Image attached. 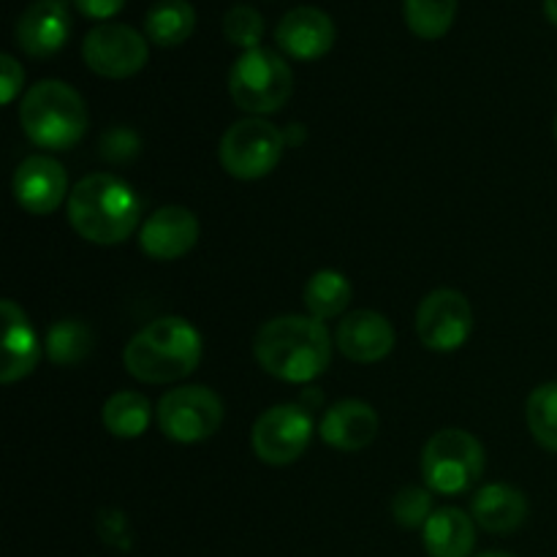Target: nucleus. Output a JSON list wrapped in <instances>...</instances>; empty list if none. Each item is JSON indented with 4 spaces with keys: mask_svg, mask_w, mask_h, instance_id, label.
Listing matches in <instances>:
<instances>
[{
    "mask_svg": "<svg viewBox=\"0 0 557 557\" xmlns=\"http://www.w3.org/2000/svg\"><path fill=\"white\" fill-rule=\"evenodd\" d=\"M196 30V11L188 0H158L145 16L147 41L158 47H180Z\"/></svg>",
    "mask_w": 557,
    "mask_h": 557,
    "instance_id": "obj_21",
    "label": "nucleus"
},
{
    "mask_svg": "<svg viewBox=\"0 0 557 557\" xmlns=\"http://www.w3.org/2000/svg\"><path fill=\"white\" fill-rule=\"evenodd\" d=\"M392 517L397 520V525L411 528V531L413 528H424L433 517V498L422 487L400 490L392 500Z\"/></svg>",
    "mask_w": 557,
    "mask_h": 557,
    "instance_id": "obj_28",
    "label": "nucleus"
},
{
    "mask_svg": "<svg viewBox=\"0 0 557 557\" xmlns=\"http://www.w3.org/2000/svg\"><path fill=\"white\" fill-rule=\"evenodd\" d=\"M253 351L270 375L308 384L330 368L332 341L326 326L310 315H277L261 326Z\"/></svg>",
    "mask_w": 557,
    "mask_h": 557,
    "instance_id": "obj_1",
    "label": "nucleus"
},
{
    "mask_svg": "<svg viewBox=\"0 0 557 557\" xmlns=\"http://www.w3.org/2000/svg\"><path fill=\"white\" fill-rule=\"evenodd\" d=\"M544 14L557 27V0H544Z\"/></svg>",
    "mask_w": 557,
    "mask_h": 557,
    "instance_id": "obj_32",
    "label": "nucleus"
},
{
    "mask_svg": "<svg viewBox=\"0 0 557 557\" xmlns=\"http://www.w3.org/2000/svg\"><path fill=\"white\" fill-rule=\"evenodd\" d=\"M555 131H557V128H555Z\"/></svg>",
    "mask_w": 557,
    "mask_h": 557,
    "instance_id": "obj_34",
    "label": "nucleus"
},
{
    "mask_svg": "<svg viewBox=\"0 0 557 557\" xmlns=\"http://www.w3.org/2000/svg\"><path fill=\"white\" fill-rule=\"evenodd\" d=\"M471 517L482 531L511 533L525 522L528 498L511 484H487L473 495Z\"/></svg>",
    "mask_w": 557,
    "mask_h": 557,
    "instance_id": "obj_19",
    "label": "nucleus"
},
{
    "mask_svg": "<svg viewBox=\"0 0 557 557\" xmlns=\"http://www.w3.org/2000/svg\"><path fill=\"white\" fill-rule=\"evenodd\" d=\"M156 419L169 441L199 444L223 424V400L207 386H180L161 397Z\"/></svg>",
    "mask_w": 557,
    "mask_h": 557,
    "instance_id": "obj_8",
    "label": "nucleus"
},
{
    "mask_svg": "<svg viewBox=\"0 0 557 557\" xmlns=\"http://www.w3.org/2000/svg\"><path fill=\"white\" fill-rule=\"evenodd\" d=\"M223 36L234 44V47L248 49L259 47L261 36H264V16L248 3H237L226 11L223 16Z\"/></svg>",
    "mask_w": 557,
    "mask_h": 557,
    "instance_id": "obj_27",
    "label": "nucleus"
},
{
    "mask_svg": "<svg viewBox=\"0 0 557 557\" xmlns=\"http://www.w3.org/2000/svg\"><path fill=\"white\" fill-rule=\"evenodd\" d=\"M3 368H0V381L14 384V381L27 379L36 370L41 359V346H38L36 330L25 310L14 299H3Z\"/></svg>",
    "mask_w": 557,
    "mask_h": 557,
    "instance_id": "obj_18",
    "label": "nucleus"
},
{
    "mask_svg": "<svg viewBox=\"0 0 557 557\" xmlns=\"http://www.w3.org/2000/svg\"><path fill=\"white\" fill-rule=\"evenodd\" d=\"M147 54H150L147 36L120 22L96 25L82 44L87 69L103 79H128L139 74L147 63Z\"/></svg>",
    "mask_w": 557,
    "mask_h": 557,
    "instance_id": "obj_9",
    "label": "nucleus"
},
{
    "mask_svg": "<svg viewBox=\"0 0 557 557\" xmlns=\"http://www.w3.org/2000/svg\"><path fill=\"white\" fill-rule=\"evenodd\" d=\"M123 362L141 384H174L199 368L201 335L180 315H163L131 337Z\"/></svg>",
    "mask_w": 557,
    "mask_h": 557,
    "instance_id": "obj_3",
    "label": "nucleus"
},
{
    "mask_svg": "<svg viewBox=\"0 0 557 557\" xmlns=\"http://www.w3.org/2000/svg\"><path fill=\"white\" fill-rule=\"evenodd\" d=\"M484 473V449L466 430H441L422 451V476L433 493L460 495Z\"/></svg>",
    "mask_w": 557,
    "mask_h": 557,
    "instance_id": "obj_6",
    "label": "nucleus"
},
{
    "mask_svg": "<svg viewBox=\"0 0 557 557\" xmlns=\"http://www.w3.org/2000/svg\"><path fill=\"white\" fill-rule=\"evenodd\" d=\"M20 123L27 139L41 150H71L90 125L87 103L60 79H44L22 96Z\"/></svg>",
    "mask_w": 557,
    "mask_h": 557,
    "instance_id": "obj_4",
    "label": "nucleus"
},
{
    "mask_svg": "<svg viewBox=\"0 0 557 557\" xmlns=\"http://www.w3.org/2000/svg\"><path fill=\"white\" fill-rule=\"evenodd\" d=\"M275 41L288 58L294 60H319L335 44V22L326 11L315 5H297L275 27Z\"/></svg>",
    "mask_w": 557,
    "mask_h": 557,
    "instance_id": "obj_15",
    "label": "nucleus"
},
{
    "mask_svg": "<svg viewBox=\"0 0 557 557\" xmlns=\"http://www.w3.org/2000/svg\"><path fill=\"white\" fill-rule=\"evenodd\" d=\"M76 9L90 20H109L125 5V0H74Z\"/></svg>",
    "mask_w": 557,
    "mask_h": 557,
    "instance_id": "obj_31",
    "label": "nucleus"
},
{
    "mask_svg": "<svg viewBox=\"0 0 557 557\" xmlns=\"http://www.w3.org/2000/svg\"><path fill=\"white\" fill-rule=\"evenodd\" d=\"M476 544V522L462 509H435L424 525V549L430 557H471Z\"/></svg>",
    "mask_w": 557,
    "mask_h": 557,
    "instance_id": "obj_20",
    "label": "nucleus"
},
{
    "mask_svg": "<svg viewBox=\"0 0 557 557\" xmlns=\"http://www.w3.org/2000/svg\"><path fill=\"white\" fill-rule=\"evenodd\" d=\"M525 419L539 446L557 455V381H549V384L536 386L531 392L525 406Z\"/></svg>",
    "mask_w": 557,
    "mask_h": 557,
    "instance_id": "obj_26",
    "label": "nucleus"
},
{
    "mask_svg": "<svg viewBox=\"0 0 557 557\" xmlns=\"http://www.w3.org/2000/svg\"><path fill=\"white\" fill-rule=\"evenodd\" d=\"M313 438V419L308 408L294 406H272L270 411L261 413L250 433L256 457L267 466H288L299 460Z\"/></svg>",
    "mask_w": 557,
    "mask_h": 557,
    "instance_id": "obj_10",
    "label": "nucleus"
},
{
    "mask_svg": "<svg viewBox=\"0 0 557 557\" xmlns=\"http://www.w3.org/2000/svg\"><path fill=\"white\" fill-rule=\"evenodd\" d=\"M337 348L357 364L381 362L395 348V330L375 310H354L337 326Z\"/></svg>",
    "mask_w": 557,
    "mask_h": 557,
    "instance_id": "obj_16",
    "label": "nucleus"
},
{
    "mask_svg": "<svg viewBox=\"0 0 557 557\" xmlns=\"http://www.w3.org/2000/svg\"><path fill=\"white\" fill-rule=\"evenodd\" d=\"M479 557H511V555H504V553H484V555H479Z\"/></svg>",
    "mask_w": 557,
    "mask_h": 557,
    "instance_id": "obj_33",
    "label": "nucleus"
},
{
    "mask_svg": "<svg viewBox=\"0 0 557 557\" xmlns=\"http://www.w3.org/2000/svg\"><path fill=\"white\" fill-rule=\"evenodd\" d=\"M228 92L239 109L261 117L286 107L294 92V74L281 54L256 47L234 60Z\"/></svg>",
    "mask_w": 557,
    "mask_h": 557,
    "instance_id": "obj_5",
    "label": "nucleus"
},
{
    "mask_svg": "<svg viewBox=\"0 0 557 557\" xmlns=\"http://www.w3.org/2000/svg\"><path fill=\"white\" fill-rule=\"evenodd\" d=\"M69 194V174L63 163L49 156H30L16 166L14 199L30 215H49Z\"/></svg>",
    "mask_w": 557,
    "mask_h": 557,
    "instance_id": "obj_12",
    "label": "nucleus"
},
{
    "mask_svg": "<svg viewBox=\"0 0 557 557\" xmlns=\"http://www.w3.org/2000/svg\"><path fill=\"white\" fill-rule=\"evenodd\" d=\"M141 201L128 183L114 174H90L69 194V221L82 239L117 245L139 226Z\"/></svg>",
    "mask_w": 557,
    "mask_h": 557,
    "instance_id": "obj_2",
    "label": "nucleus"
},
{
    "mask_svg": "<svg viewBox=\"0 0 557 557\" xmlns=\"http://www.w3.org/2000/svg\"><path fill=\"white\" fill-rule=\"evenodd\" d=\"M101 419L114 438H139L150 428L152 406L139 392H117L103 403Z\"/></svg>",
    "mask_w": 557,
    "mask_h": 557,
    "instance_id": "obj_23",
    "label": "nucleus"
},
{
    "mask_svg": "<svg viewBox=\"0 0 557 557\" xmlns=\"http://www.w3.org/2000/svg\"><path fill=\"white\" fill-rule=\"evenodd\" d=\"M286 139L272 123L261 117L237 120L223 134L218 156L234 180H261L281 163Z\"/></svg>",
    "mask_w": 557,
    "mask_h": 557,
    "instance_id": "obj_7",
    "label": "nucleus"
},
{
    "mask_svg": "<svg viewBox=\"0 0 557 557\" xmlns=\"http://www.w3.org/2000/svg\"><path fill=\"white\" fill-rule=\"evenodd\" d=\"M25 85V69L16 63V58L3 54L0 58V101L11 103L16 98V92Z\"/></svg>",
    "mask_w": 557,
    "mask_h": 557,
    "instance_id": "obj_30",
    "label": "nucleus"
},
{
    "mask_svg": "<svg viewBox=\"0 0 557 557\" xmlns=\"http://www.w3.org/2000/svg\"><path fill=\"white\" fill-rule=\"evenodd\" d=\"M71 14L65 0H36L20 14L14 41L30 58H49L69 41Z\"/></svg>",
    "mask_w": 557,
    "mask_h": 557,
    "instance_id": "obj_14",
    "label": "nucleus"
},
{
    "mask_svg": "<svg viewBox=\"0 0 557 557\" xmlns=\"http://www.w3.org/2000/svg\"><path fill=\"white\" fill-rule=\"evenodd\" d=\"M103 158H112V161H131L139 152V139H136L134 131L117 128L112 134L103 136L101 141Z\"/></svg>",
    "mask_w": 557,
    "mask_h": 557,
    "instance_id": "obj_29",
    "label": "nucleus"
},
{
    "mask_svg": "<svg viewBox=\"0 0 557 557\" xmlns=\"http://www.w3.org/2000/svg\"><path fill=\"white\" fill-rule=\"evenodd\" d=\"M92 346H96V335L85 321L76 319L54 321L47 332V341H44L49 362L60 364V368H74V364L85 362Z\"/></svg>",
    "mask_w": 557,
    "mask_h": 557,
    "instance_id": "obj_24",
    "label": "nucleus"
},
{
    "mask_svg": "<svg viewBox=\"0 0 557 557\" xmlns=\"http://www.w3.org/2000/svg\"><path fill=\"white\" fill-rule=\"evenodd\" d=\"M406 25L424 41L444 38L457 16V0H403Z\"/></svg>",
    "mask_w": 557,
    "mask_h": 557,
    "instance_id": "obj_25",
    "label": "nucleus"
},
{
    "mask_svg": "<svg viewBox=\"0 0 557 557\" xmlns=\"http://www.w3.org/2000/svg\"><path fill=\"white\" fill-rule=\"evenodd\" d=\"M319 435L337 451H362L379 435V413L362 400H341L324 413Z\"/></svg>",
    "mask_w": 557,
    "mask_h": 557,
    "instance_id": "obj_17",
    "label": "nucleus"
},
{
    "mask_svg": "<svg viewBox=\"0 0 557 557\" xmlns=\"http://www.w3.org/2000/svg\"><path fill=\"white\" fill-rule=\"evenodd\" d=\"M351 294V283H348L346 275L335 270H321L305 283L302 302L310 319L324 324L326 319H335V315H341L348 308Z\"/></svg>",
    "mask_w": 557,
    "mask_h": 557,
    "instance_id": "obj_22",
    "label": "nucleus"
},
{
    "mask_svg": "<svg viewBox=\"0 0 557 557\" xmlns=\"http://www.w3.org/2000/svg\"><path fill=\"white\" fill-rule=\"evenodd\" d=\"M199 218L188 207L169 205L152 212L139 234V245L150 259L174 261L188 256L199 243Z\"/></svg>",
    "mask_w": 557,
    "mask_h": 557,
    "instance_id": "obj_13",
    "label": "nucleus"
},
{
    "mask_svg": "<svg viewBox=\"0 0 557 557\" xmlns=\"http://www.w3.org/2000/svg\"><path fill=\"white\" fill-rule=\"evenodd\" d=\"M473 330V310L466 294L438 288L428 294L417 310V335L430 351H457L466 346Z\"/></svg>",
    "mask_w": 557,
    "mask_h": 557,
    "instance_id": "obj_11",
    "label": "nucleus"
}]
</instances>
